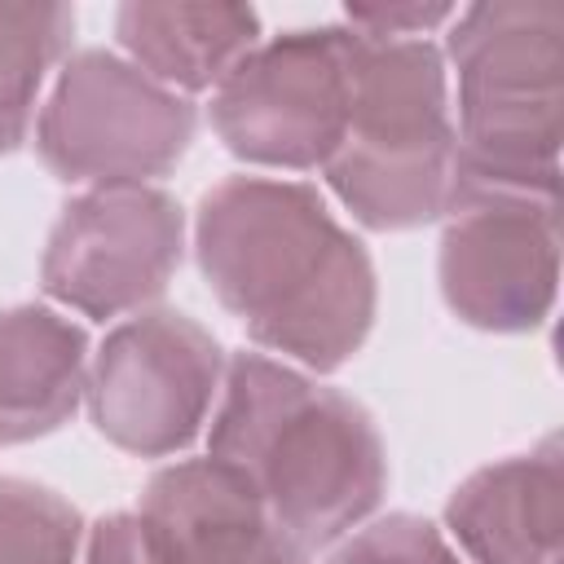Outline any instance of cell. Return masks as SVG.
<instances>
[{
	"label": "cell",
	"mask_w": 564,
	"mask_h": 564,
	"mask_svg": "<svg viewBox=\"0 0 564 564\" xmlns=\"http://www.w3.org/2000/svg\"><path fill=\"white\" fill-rule=\"evenodd\" d=\"M445 524L476 564H560L564 449L546 436L529 454L476 467L445 502Z\"/></svg>",
	"instance_id": "8fae6325"
},
{
	"label": "cell",
	"mask_w": 564,
	"mask_h": 564,
	"mask_svg": "<svg viewBox=\"0 0 564 564\" xmlns=\"http://www.w3.org/2000/svg\"><path fill=\"white\" fill-rule=\"evenodd\" d=\"M458 167L445 53L432 40H361L352 110L326 185L379 234L419 229L445 212Z\"/></svg>",
	"instance_id": "3957f363"
},
{
	"label": "cell",
	"mask_w": 564,
	"mask_h": 564,
	"mask_svg": "<svg viewBox=\"0 0 564 564\" xmlns=\"http://www.w3.org/2000/svg\"><path fill=\"white\" fill-rule=\"evenodd\" d=\"M115 35L132 66L163 88L203 93L260 44V13L251 4H154L128 0L115 9Z\"/></svg>",
	"instance_id": "4fadbf2b"
},
{
	"label": "cell",
	"mask_w": 564,
	"mask_h": 564,
	"mask_svg": "<svg viewBox=\"0 0 564 564\" xmlns=\"http://www.w3.org/2000/svg\"><path fill=\"white\" fill-rule=\"evenodd\" d=\"M326 564H458V555L432 520L414 511H392L339 542Z\"/></svg>",
	"instance_id": "2e32d148"
},
{
	"label": "cell",
	"mask_w": 564,
	"mask_h": 564,
	"mask_svg": "<svg viewBox=\"0 0 564 564\" xmlns=\"http://www.w3.org/2000/svg\"><path fill=\"white\" fill-rule=\"evenodd\" d=\"M436 278L449 313L476 330H538L560 282V185L463 176L441 212Z\"/></svg>",
	"instance_id": "5b68a950"
},
{
	"label": "cell",
	"mask_w": 564,
	"mask_h": 564,
	"mask_svg": "<svg viewBox=\"0 0 564 564\" xmlns=\"http://www.w3.org/2000/svg\"><path fill=\"white\" fill-rule=\"evenodd\" d=\"M84 564H159L137 511H110L88 529Z\"/></svg>",
	"instance_id": "ac0fdd59"
},
{
	"label": "cell",
	"mask_w": 564,
	"mask_h": 564,
	"mask_svg": "<svg viewBox=\"0 0 564 564\" xmlns=\"http://www.w3.org/2000/svg\"><path fill=\"white\" fill-rule=\"evenodd\" d=\"M185 256V212L154 185H93L48 229L40 282L84 317H119L154 304Z\"/></svg>",
	"instance_id": "9c48e42d"
},
{
	"label": "cell",
	"mask_w": 564,
	"mask_h": 564,
	"mask_svg": "<svg viewBox=\"0 0 564 564\" xmlns=\"http://www.w3.org/2000/svg\"><path fill=\"white\" fill-rule=\"evenodd\" d=\"M344 18L370 40H423V31L454 18V4H348Z\"/></svg>",
	"instance_id": "e0dca14e"
},
{
	"label": "cell",
	"mask_w": 564,
	"mask_h": 564,
	"mask_svg": "<svg viewBox=\"0 0 564 564\" xmlns=\"http://www.w3.org/2000/svg\"><path fill=\"white\" fill-rule=\"evenodd\" d=\"M361 40L352 26H300L242 53L212 88L225 150L260 167H326L352 110Z\"/></svg>",
	"instance_id": "8992f818"
},
{
	"label": "cell",
	"mask_w": 564,
	"mask_h": 564,
	"mask_svg": "<svg viewBox=\"0 0 564 564\" xmlns=\"http://www.w3.org/2000/svg\"><path fill=\"white\" fill-rule=\"evenodd\" d=\"M194 256L247 335L300 366L339 370L375 326V264L304 181L225 176L198 198Z\"/></svg>",
	"instance_id": "6da1fadb"
},
{
	"label": "cell",
	"mask_w": 564,
	"mask_h": 564,
	"mask_svg": "<svg viewBox=\"0 0 564 564\" xmlns=\"http://www.w3.org/2000/svg\"><path fill=\"white\" fill-rule=\"evenodd\" d=\"M445 53L458 70V172L560 185L564 4L480 0L454 18Z\"/></svg>",
	"instance_id": "277c9868"
},
{
	"label": "cell",
	"mask_w": 564,
	"mask_h": 564,
	"mask_svg": "<svg viewBox=\"0 0 564 564\" xmlns=\"http://www.w3.org/2000/svg\"><path fill=\"white\" fill-rule=\"evenodd\" d=\"M88 388V335L44 304L0 313V445L57 432Z\"/></svg>",
	"instance_id": "7c38bea8"
},
{
	"label": "cell",
	"mask_w": 564,
	"mask_h": 564,
	"mask_svg": "<svg viewBox=\"0 0 564 564\" xmlns=\"http://www.w3.org/2000/svg\"><path fill=\"white\" fill-rule=\"evenodd\" d=\"M159 564H304L308 551L256 489L216 458H181L150 476L137 507Z\"/></svg>",
	"instance_id": "30bf717a"
},
{
	"label": "cell",
	"mask_w": 564,
	"mask_h": 564,
	"mask_svg": "<svg viewBox=\"0 0 564 564\" xmlns=\"http://www.w3.org/2000/svg\"><path fill=\"white\" fill-rule=\"evenodd\" d=\"M198 128L194 106L110 48L62 62L35 123V150L62 181L145 185L176 167Z\"/></svg>",
	"instance_id": "52a82bcc"
},
{
	"label": "cell",
	"mask_w": 564,
	"mask_h": 564,
	"mask_svg": "<svg viewBox=\"0 0 564 564\" xmlns=\"http://www.w3.org/2000/svg\"><path fill=\"white\" fill-rule=\"evenodd\" d=\"M225 379V352L207 326L154 308L119 322L88 366V414L97 432L137 454L189 449Z\"/></svg>",
	"instance_id": "ba28073f"
},
{
	"label": "cell",
	"mask_w": 564,
	"mask_h": 564,
	"mask_svg": "<svg viewBox=\"0 0 564 564\" xmlns=\"http://www.w3.org/2000/svg\"><path fill=\"white\" fill-rule=\"evenodd\" d=\"M79 511L22 476H0V564H75Z\"/></svg>",
	"instance_id": "9a60e30c"
},
{
	"label": "cell",
	"mask_w": 564,
	"mask_h": 564,
	"mask_svg": "<svg viewBox=\"0 0 564 564\" xmlns=\"http://www.w3.org/2000/svg\"><path fill=\"white\" fill-rule=\"evenodd\" d=\"M207 458L238 471L304 551L357 529L388 489L366 405L264 352L225 361Z\"/></svg>",
	"instance_id": "7a4b0ae2"
},
{
	"label": "cell",
	"mask_w": 564,
	"mask_h": 564,
	"mask_svg": "<svg viewBox=\"0 0 564 564\" xmlns=\"http://www.w3.org/2000/svg\"><path fill=\"white\" fill-rule=\"evenodd\" d=\"M75 35L70 4L0 0V154H13L35 119L40 88Z\"/></svg>",
	"instance_id": "5bb4252c"
}]
</instances>
